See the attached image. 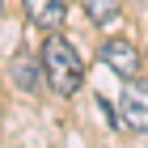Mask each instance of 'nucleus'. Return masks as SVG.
Instances as JSON below:
<instances>
[{"instance_id": "nucleus-1", "label": "nucleus", "mask_w": 148, "mask_h": 148, "mask_svg": "<svg viewBox=\"0 0 148 148\" xmlns=\"http://www.w3.org/2000/svg\"><path fill=\"white\" fill-rule=\"evenodd\" d=\"M42 76H47V85L59 93V97H72V93L85 85V59L76 55V47L68 42V38H59V34H51L42 42Z\"/></svg>"}, {"instance_id": "nucleus-2", "label": "nucleus", "mask_w": 148, "mask_h": 148, "mask_svg": "<svg viewBox=\"0 0 148 148\" xmlns=\"http://www.w3.org/2000/svg\"><path fill=\"white\" fill-rule=\"evenodd\" d=\"M119 123L131 131H148V80L131 76L119 93Z\"/></svg>"}, {"instance_id": "nucleus-3", "label": "nucleus", "mask_w": 148, "mask_h": 148, "mask_svg": "<svg viewBox=\"0 0 148 148\" xmlns=\"http://www.w3.org/2000/svg\"><path fill=\"white\" fill-rule=\"evenodd\" d=\"M102 64H106L110 72H119V76L131 80V76H136V68H140V51L127 42V38H110V42L102 47Z\"/></svg>"}, {"instance_id": "nucleus-4", "label": "nucleus", "mask_w": 148, "mask_h": 148, "mask_svg": "<svg viewBox=\"0 0 148 148\" xmlns=\"http://www.w3.org/2000/svg\"><path fill=\"white\" fill-rule=\"evenodd\" d=\"M21 4H25L30 25L47 30V34H55L59 25H64V0H21Z\"/></svg>"}, {"instance_id": "nucleus-5", "label": "nucleus", "mask_w": 148, "mask_h": 148, "mask_svg": "<svg viewBox=\"0 0 148 148\" xmlns=\"http://www.w3.org/2000/svg\"><path fill=\"white\" fill-rule=\"evenodd\" d=\"M13 80H17V85H21V89H38V80H47L42 76V59H25V55H17L13 59Z\"/></svg>"}, {"instance_id": "nucleus-6", "label": "nucleus", "mask_w": 148, "mask_h": 148, "mask_svg": "<svg viewBox=\"0 0 148 148\" xmlns=\"http://www.w3.org/2000/svg\"><path fill=\"white\" fill-rule=\"evenodd\" d=\"M85 9H89L93 25H110L114 17H119V4H114V0H85Z\"/></svg>"}, {"instance_id": "nucleus-7", "label": "nucleus", "mask_w": 148, "mask_h": 148, "mask_svg": "<svg viewBox=\"0 0 148 148\" xmlns=\"http://www.w3.org/2000/svg\"><path fill=\"white\" fill-rule=\"evenodd\" d=\"M0 9H4V0H0Z\"/></svg>"}]
</instances>
